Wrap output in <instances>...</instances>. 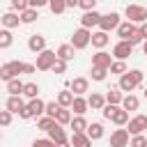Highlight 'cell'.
I'll list each match as a JSON object with an SVG mask.
<instances>
[{
  "instance_id": "74e56055",
  "label": "cell",
  "mask_w": 147,
  "mask_h": 147,
  "mask_svg": "<svg viewBox=\"0 0 147 147\" xmlns=\"http://www.w3.org/2000/svg\"><path fill=\"white\" fill-rule=\"evenodd\" d=\"M131 46H136V44H142L145 41V37H142V32H140V28H133V32L129 34V39H126Z\"/></svg>"
},
{
  "instance_id": "4fadbf2b",
  "label": "cell",
  "mask_w": 147,
  "mask_h": 147,
  "mask_svg": "<svg viewBox=\"0 0 147 147\" xmlns=\"http://www.w3.org/2000/svg\"><path fill=\"white\" fill-rule=\"evenodd\" d=\"M99 21H101V14L96 11V9H92V11H85L83 16H80V28H94V25H99Z\"/></svg>"
},
{
  "instance_id": "e0dca14e",
  "label": "cell",
  "mask_w": 147,
  "mask_h": 147,
  "mask_svg": "<svg viewBox=\"0 0 147 147\" xmlns=\"http://www.w3.org/2000/svg\"><path fill=\"white\" fill-rule=\"evenodd\" d=\"M108 41H110L108 32H103V30H99V32H92V46H96L99 51H103V48L108 46Z\"/></svg>"
},
{
  "instance_id": "bcb514c9",
  "label": "cell",
  "mask_w": 147,
  "mask_h": 147,
  "mask_svg": "<svg viewBox=\"0 0 147 147\" xmlns=\"http://www.w3.org/2000/svg\"><path fill=\"white\" fill-rule=\"evenodd\" d=\"M32 147H55V142L48 140V138H37V140L32 142Z\"/></svg>"
},
{
  "instance_id": "9f6ffc18",
  "label": "cell",
  "mask_w": 147,
  "mask_h": 147,
  "mask_svg": "<svg viewBox=\"0 0 147 147\" xmlns=\"http://www.w3.org/2000/svg\"><path fill=\"white\" fill-rule=\"evenodd\" d=\"M145 99H147V87H145Z\"/></svg>"
},
{
  "instance_id": "f6af8a7d",
  "label": "cell",
  "mask_w": 147,
  "mask_h": 147,
  "mask_svg": "<svg viewBox=\"0 0 147 147\" xmlns=\"http://www.w3.org/2000/svg\"><path fill=\"white\" fill-rule=\"evenodd\" d=\"M11 124V113L9 110H0V126H9Z\"/></svg>"
},
{
  "instance_id": "83f0119b",
  "label": "cell",
  "mask_w": 147,
  "mask_h": 147,
  "mask_svg": "<svg viewBox=\"0 0 147 147\" xmlns=\"http://www.w3.org/2000/svg\"><path fill=\"white\" fill-rule=\"evenodd\" d=\"M18 16H21V23H25V25H28V23H34V21L39 18V9L28 7V9H25V11H21Z\"/></svg>"
},
{
  "instance_id": "f35d334b",
  "label": "cell",
  "mask_w": 147,
  "mask_h": 147,
  "mask_svg": "<svg viewBox=\"0 0 147 147\" xmlns=\"http://www.w3.org/2000/svg\"><path fill=\"white\" fill-rule=\"evenodd\" d=\"M106 76H108V69L92 67V80H96V83H103V80H106Z\"/></svg>"
},
{
  "instance_id": "2e32d148",
  "label": "cell",
  "mask_w": 147,
  "mask_h": 147,
  "mask_svg": "<svg viewBox=\"0 0 147 147\" xmlns=\"http://www.w3.org/2000/svg\"><path fill=\"white\" fill-rule=\"evenodd\" d=\"M28 108H30L32 117H41V115L46 113V101H41L39 96H37V99H30V101H28Z\"/></svg>"
},
{
  "instance_id": "681fc988",
  "label": "cell",
  "mask_w": 147,
  "mask_h": 147,
  "mask_svg": "<svg viewBox=\"0 0 147 147\" xmlns=\"http://www.w3.org/2000/svg\"><path fill=\"white\" fill-rule=\"evenodd\" d=\"M18 117H21V119H30V117H32V113H30V108H28V103H25V106L21 108V113H18Z\"/></svg>"
},
{
  "instance_id": "f1b7e54d",
  "label": "cell",
  "mask_w": 147,
  "mask_h": 147,
  "mask_svg": "<svg viewBox=\"0 0 147 147\" xmlns=\"http://www.w3.org/2000/svg\"><path fill=\"white\" fill-rule=\"evenodd\" d=\"M23 106H25V103H23V99H21V96H9V99H7V110H9L11 115H14V113L18 115Z\"/></svg>"
},
{
  "instance_id": "44dd1931",
  "label": "cell",
  "mask_w": 147,
  "mask_h": 147,
  "mask_svg": "<svg viewBox=\"0 0 147 147\" xmlns=\"http://www.w3.org/2000/svg\"><path fill=\"white\" fill-rule=\"evenodd\" d=\"M129 110H124L122 106H117V110L113 113V117H110V122L113 124H117V126H124V124H129Z\"/></svg>"
},
{
  "instance_id": "d6a6232c",
  "label": "cell",
  "mask_w": 147,
  "mask_h": 147,
  "mask_svg": "<svg viewBox=\"0 0 147 147\" xmlns=\"http://www.w3.org/2000/svg\"><path fill=\"white\" fill-rule=\"evenodd\" d=\"M110 74H117V76H122V74H126L129 69H126V62L124 60H113V64H110V69H108Z\"/></svg>"
},
{
  "instance_id": "1f68e13d",
  "label": "cell",
  "mask_w": 147,
  "mask_h": 147,
  "mask_svg": "<svg viewBox=\"0 0 147 147\" xmlns=\"http://www.w3.org/2000/svg\"><path fill=\"white\" fill-rule=\"evenodd\" d=\"M11 44H14V34H11V30L2 28V30H0V48H9Z\"/></svg>"
},
{
  "instance_id": "7dc6e473",
  "label": "cell",
  "mask_w": 147,
  "mask_h": 147,
  "mask_svg": "<svg viewBox=\"0 0 147 147\" xmlns=\"http://www.w3.org/2000/svg\"><path fill=\"white\" fill-rule=\"evenodd\" d=\"M115 110H117V106H110V103H106V106H103V110H101V113H103V117H106V119H110V117H113V113H115Z\"/></svg>"
},
{
  "instance_id": "603a6c76",
  "label": "cell",
  "mask_w": 147,
  "mask_h": 147,
  "mask_svg": "<svg viewBox=\"0 0 147 147\" xmlns=\"http://www.w3.org/2000/svg\"><path fill=\"white\" fill-rule=\"evenodd\" d=\"M133 28H136V25H133L131 21H122V23L117 25V37H119V41H126L129 34L133 32Z\"/></svg>"
},
{
  "instance_id": "ba28073f",
  "label": "cell",
  "mask_w": 147,
  "mask_h": 147,
  "mask_svg": "<svg viewBox=\"0 0 147 147\" xmlns=\"http://www.w3.org/2000/svg\"><path fill=\"white\" fill-rule=\"evenodd\" d=\"M113 64V55L106 53V51H96L92 55V67H99V69H110Z\"/></svg>"
},
{
  "instance_id": "60d3db41",
  "label": "cell",
  "mask_w": 147,
  "mask_h": 147,
  "mask_svg": "<svg viewBox=\"0 0 147 147\" xmlns=\"http://www.w3.org/2000/svg\"><path fill=\"white\" fill-rule=\"evenodd\" d=\"M9 7H11V11H25L30 5H28V0H9Z\"/></svg>"
},
{
  "instance_id": "30bf717a",
  "label": "cell",
  "mask_w": 147,
  "mask_h": 147,
  "mask_svg": "<svg viewBox=\"0 0 147 147\" xmlns=\"http://www.w3.org/2000/svg\"><path fill=\"white\" fill-rule=\"evenodd\" d=\"M131 53H133V46H131L129 41H117V44L113 46V57H115V60H126Z\"/></svg>"
},
{
  "instance_id": "277c9868",
  "label": "cell",
  "mask_w": 147,
  "mask_h": 147,
  "mask_svg": "<svg viewBox=\"0 0 147 147\" xmlns=\"http://www.w3.org/2000/svg\"><path fill=\"white\" fill-rule=\"evenodd\" d=\"M55 60H57L55 51H48V48H46V51H41V53L37 55V64H34V67H37L39 71H51L53 64H55Z\"/></svg>"
},
{
  "instance_id": "8992f818",
  "label": "cell",
  "mask_w": 147,
  "mask_h": 147,
  "mask_svg": "<svg viewBox=\"0 0 147 147\" xmlns=\"http://www.w3.org/2000/svg\"><path fill=\"white\" fill-rule=\"evenodd\" d=\"M122 23L119 14L117 11H110V14H101V21H99V30L103 32H110V30H117V25Z\"/></svg>"
},
{
  "instance_id": "e575fe53",
  "label": "cell",
  "mask_w": 147,
  "mask_h": 147,
  "mask_svg": "<svg viewBox=\"0 0 147 147\" xmlns=\"http://www.w3.org/2000/svg\"><path fill=\"white\" fill-rule=\"evenodd\" d=\"M55 122L57 124H71V113H69V108H60L57 110V115H55Z\"/></svg>"
},
{
  "instance_id": "f5cc1de1",
  "label": "cell",
  "mask_w": 147,
  "mask_h": 147,
  "mask_svg": "<svg viewBox=\"0 0 147 147\" xmlns=\"http://www.w3.org/2000/svg\"><path fill=\"white\" fill-rule=\"evenodd\" d=\"M64 2H67V9L69 7H78V0H64Z\"/></svg>"
},
{
  "instance_id": "f907efd6",
  "label": "cell",
  "mask_w": 147,
  "mask_h": 147,
  "mask_svg": "<svg viewBox=\"0 0 147 147\" xmlns=\"http://www.w3.org/2000/svg\"><path fill=\"white\" fill-rule=\"evenodd\" d=\"M34 71H37V67H34V64H28V62H25V69H23V74H34Z\"/></svg>"
},
{
  "instance_id": "9c48e42d",
  "label": "cell",
  "mask_w": 147,
  "mask_h": 147,
  "mask_svg": "<svg viewBox=\"0 0 147 147\" xmlns=\"http://www.w3.org/2000/svg\"><path fill=\"white\" fill-rule=\"evenodd\" d=\"M110 147H129V131L126 129H115L110 133Z\"/></svg>"
},
{
  "instance_id": "52a82bcc",
  "label": "cell",
  "mask_w": 147,
  "mask_h": 147,
  "mask_svg": "<svg viewBox=\"0 0 147 147\" xmlns=\"http://www.w3.org/2000/svg\"><path fill=\"white\" fill-rule=\"evenodd\" d=\"M145 129H147V115H136V117H131L129 124H126L129 136H140Z\"/></svg>"
},
{
  "instance_id": "7c38bea8",
  "label": "cell",
  "mask_w": 147,
  "mask_h": 147,
  "mask_svg": "<svg viewBox=\"0 0 147 147\" xmlns=\"http://www.w3.org/2000/svg\"><path fill=\"white\" fill-rule=\"evenodd\" d=\"M69 90H71L76 96H83V94L90 90V80H87V78H83V76H78V78H74V80L69 83Z\"/></svg>"
},
{
  "instance_id": "ac0fdd59",
  "label": "cell",
  "mask_w": 147,
  "mask_h": 147,
  "mask_svg": "<svg viewBox=\"0 0 147 147\" xmlns=\"http://www.w3.org/2000/svg\"><path fill=\"white\" fill-rule=\"evenodd\" d=\"M74 53H76V48H74L71 44H62V46H57V51H55V55H57L60 60H64V62H71V60H74Z\"/></svg>"
},
{
  "instance_id": "7402d4cb",
  "label": "cell",
  "mask_w": 147,
  "mask_h": 147,
  "mask_svg": "<svg viewBox=\"0 0 147 147\" xmlns=\"http://www.w3.org/2000/svg\"><path fill=\"white\" fill-rule=\"evenodd\" d=\"M74 99H76V94H74L71 90H60V92H57V103H60L62 108H71Z\"/></svg>"
},
{
  "instance_id": "d4e9b609",
  "label": "cell",
  "mask_w": 147,
  "mask_h": 147,
  "mask_svg": "<svg viewBox=\"0 0 147 147\" xmlns=\"http://www.w3.org/2000/svg\"><path fill=\"white\" fill-rule=\"evenodd\" d=\"M87 119L83 117V115H76V117H71V129H74V133H85L87 131Z\"/></svg>"
},
{
  "instance_id": "816d5d0a",
  "label": "cell",
  "mask_w": 147,
  "mask_h": 147,
  "mask_svg": "<svg viewBox=\"0 0 147 147\" xmlns=\"http://www.w3.org/2000/svg\"><path fill=\"white\" fill-rule=\"evenodd\" d=\"M140 32H142V37L147 39V21H145V23H140Z\"/></svg>"
},
{
  "instance_id": "db71d44e",
  "label": "cell",
  "mask_w": 147,
  "mask_h": 147,
  "mask_svg": "<svg viewBox=\"0 0 147 147\" xmlns=\"http://www.w3.org/2000/svg\"><path fill=\"white\" fill-rule=\"evenodd\" d=\"M142 53H145V55H147V39H145V41H142Z\"/></svg>"
},
{
  "instance_id": "b9f144b4",
  "label": "cell",
  "mask_w": 147,
  "mask_h": 147,
  "mask_svg": "<svg viewBox=\"0 0 147 147\" xmlns=\"http://www.w3.org/2000/svg\"><path fill=\"white\" fill-rule=\"evenodd\" d=\"M60 108H62V106H60L57 101H48V103H46V113H44V115H48V117H53V119H55V115H57V110H60Z\"/></svg>"
},
{
  "instance_id": "4dcf8cb0",
  "label": "cell",
  "mask_w": 147,
  "mask_h": 147,
  "mask_svg": "<svg viewBox=\"0 0 147 147\" xmlns=\"http://www.w3.org/2000/svg\"><path fill=\"white\" fill-rule=\"evenodd\" d=\"M138 106H140V101H138V96H133V94H126L124 99H122V108L124 110H138Z\"/></svg>"
},
{
  "instance_id": "d6986e66",
  "label": "cell",
  "mask_w": 147,
  "mask_h": 147,
  "mask_svg": "<svg viewBox=\"0 0 147 147\" xmlns=\"http://www.w3.org/2000/svg\"><path fill=\"white\" fill-rule=\"evenodd\" d=\"M122 99H124V94L119 87H110L106 92V103H110V106H122Z\"/></svg>"
},
{
  "instance_id": "5bb4252c",
  "label": "cell",
  "mask_w": 147,
  "mask_h": 147,
  "mask_svg": "<svg viewBox=\"0 0 147 147\" xmlns=\"http://www.w3.org/2000/svg\"><path fill=\"white\" fill-rule=\"evenodd\" d=\"M28 48L32 51V53H41V51H46V37L44 34H30V39H28Z\"/></svg>"
},
{
  "instance_id": "8d00e7d4",
  "label": "cell",
  "mask_w": 147,
  "mask_h": 147,
  "mask_svg": "<svg viewBox=\"0 0 147 147\" xmlns=\"http://www.w3.org/2000/svg\"><path fill=\"white\" fill-rule=\"evenodd\" d=\"M53 124H55V119H53V117H48V115H41V117L37 119V129H41V131H48Z\"/></svg>"
},
{
  "instance_id": "c3c4849f",
  "label": "cell",
  "mask_w": 147,
  "mask_h": 147,
  "mask_svg": "<svg viewBox=\"0 0 147 147\" xmlns=\"http://www.w3.org/2000/svg\"><path fill=\"white\" fill-rule=\"evenodd\" d=\"M28 5H30L32 9H41V7L48 5V0H28Z\"/></svg>"
},
{
  "instance_id": "3957f363",
  "label": "cell",
  "mask_w": 147,
  "mask_h": 147,
  "mask_svg": "<svg viewBox=\"0 0 147 147\" xmlns=\"http://www.w3.org/2000/svg\"><path fill=\"white\" fill-rule=\"evenodd\" d=\"M90 44H92V30H87V28L74 30V34H71V46H74L76 51H83V48H87Z\"/></svg>"
},
{
  "instance_id": "ee69618b",
  "label": "cell",
  "mask_w": 147,
  "mask_h": 147,
  "mask_svg": "<svg viewBox=\"0 0 147 147\" xmlns=\"http://www.w3.org/2000/svg\"><path fill=\"white\" fill-rule=\"evenodd\" d=\"M78 7H80L83 11H92V9L96 7V0H78Z\"/></svg>"
},
{
  "instance_id": "11a10c76",
  "label": "cell",
  "mask_w": 147,
  "mask_h": 147,
  "mask_svg": "<svg viewBox=\"0 0 147 147\" xmlns=\"http://www.w3.org/2000/svg\"><path fill=\"white\" fill-rule=\"evenodd\" d=\"M55 147H71V142H62V145H55Z\"/></svg>"
},
{
  "instance_id": "ffe728a7",
  "label": "cell",
  "mask_w": 147,
  "mask_h": 147,
  "mask_svg": "<svg viewBox=\"0 0 147 147\" xmlns=\"http://www.w3.org/2000/svg\"><path fill=\"white\" fill-rule=\"evenodd\" d=\"M87 106H90L92 110H103V106H106V96L99 94V92H92V94L87 96Z\"/></svg>"
},
{
  "instance_id": "7a4b0ae2",
  "label": "cell",
  "mask_w": 147,
  "mask_h": 147,
  "mask_svg": "<svg viewBox=\"0 0 147 147\" xmlns=\"http://www.w3.org/2000/svg\"><path fill=\"white\" fill-rule=\"evenodd\" d=\"M23 69H25V62L11 60V62H7V64H2V67H0V78L9 83V80L18 78V74H23Z\"/></svg>"
},
{
  "instance_id": "4316f807",
  "label": "cell",
  "mask_w": 147,
  "mask_h": 147,
  "mask_svg": "<svg viewBox=\"0 0 147 147\" xmlns=\"http://www.w3.org/2000/svg\"><path fill=\"white\" fill-rule=\"evenodd\" d=\"M23 80H18V78H14V80H9L7 83V92H9V96H21L23 94Z\"/></svg>"
},
{
  "instance_id": "9a60e30c",
  "label": "cell",
  "mask_w": 147,
  "mask_h": 147,
  "mask_svg": "<svg viewBox=\"0 0 147 147\" xmlns=\"http://www.w3.org/2000/svg\"><path fill=\"white\" fill-rule=\"evenodd\" d=\"M18 23H21V16H18L16 11H7V14H2V16H0V25H2V28H7V30L18 28Z\"/></svg>"
},
{
  "instance_id": "8fae6325",
  "label": "cell",
  "mask_w": 147,
  "mask_h": 147,
  "mask_svg": "<svg viewBox=\"0 0 147 147\" xmlns=\"http://www.w3.org/2000/svg\"><path fill=\"white\" fill-rule=\"evenodd\" d=\"M46 133H48V140H53L55 145L69 142V140H67V133H64V129H62V124H57V122H55V124H53V126H51Z\"/></svg>"
},
{
  "instance_id": "cb8c5ba5",
  "label": "cell",
  "mask_w": 147,
  "mask_h": 147,
  "mask_svg": "<svg viewBox=\"0 0 147 147\" xmlns=\"http://www.w3.org/2000/svg\"><path fill=\"white\" fill-rule=\"evenodd\" d=\"M69 142H71V147H92V140L87 133H74Z\"/></svg>"
},
{
  "instance_id": "7bdbcfd3",
  "label": "cell",
  "mask_w": 147,
  "mask_h": 147,
  "mask_svg": "<svg viewBox=\"0 0 147 147\" xmlns=\"http://www.w3.org/2000/svg\"><path fill=\"white\" fill-rule=\"evenodd\" d=\"M51 71H53V74H64V71H67V62H64V60H60V57H57V60H55V64H53V69H51Z\"/></svg>"
},
{
  "instance_id": "d590c367",
  "label": "cell",
  "mask_w": 147,
  "mask_h": 147,
  "mask_svg": "<svg viewBox=\"0 0 147 147\" xmlns=\"http://www.w3.org/2000/svg\"><path fill=\"white\" fill-rule=\"evenodd\" d=\"M48 7L53 14H64L67 11V2L64 0H48Z\"/></svg>"
},
{
  "instance_id": "f546056e",
  "label": "cell",
  "mask_w": 147,
  "mask_h": 147,
  "mask_svg": "<svg viewBox=\"0 0 147 147\" xmlns=\"http://www.w3.org/2000/svg\"><path fill=\"white\" fill-rule=\"evenodd\" d=\"M87 108H90V106H87V99H83V96H76L74 103H71V110H74L76 115H85Z\"/></svg>"
},
{
  "instance_id": "484cf974",
  "label": "cell",
  "mask_w": 147,
  "mask_h": 147,
  "mask_svg": "<svg viewBox=\"0 0 147 147\" xmlns=\"http://www.w3.org/2000/svg\"><path fill=\"white\" fill-rule=\"evenodd\" d=\"M85 133L90 136V140H101V138H103V124L92 122V124L87 126V131H85Z\"/></svg>"
},
{
  "instance_id": "5b68a950",
  "label": "cell",
  "mask_w": 147,
  "mask_h": 147,
  "mask_svg": "<svg viewBox=\"0 0 147 147\" xmlns=\"http://www.w3.org/2000/svg\"><path fill=\"white\" fill-rule=\"evenodd\" d=\"M124 14H126V21H131V23H145L147 21V9L140 5H126Z\"/></svg>"
},
{
  "instance_id": "6f0895ef",
  "label": "cell",
  "mask_w": 147,
  "mask_h": 147,
  "mask_svg": "<svg viewBox=\"0 0 147 147\" xmlns=\"http://www.w3.org/2000/svg\"><path fill=\"white\" fill-rule=\"evenodd\" d=\"M0 140H2V133H0Z\"/></svg>"
},
{
  "instance_id": "ab89813d",
  "label": "cell",
  "mask_w": 147,
  "mask_h": 147,
  "mask_svg": "<svg viewBox=\"0 0 147 147\" xmlns=\"http://www.w3.org/2000/svg\"><path fill=\"white\" fill-rule=\"evenodd\" d=\"M129 147H147V136H131L129 140Z\"/></svg>"
},
{
  "instance_id": "836d02e7",
  "label": "cell",
  "mask_w": 147,
  "mask_h": 147,
  "mask_svg": "<svg viewBox=\"0 0 147 147\" xmlns=\"http://www.w3.org/2000/svg\"><path fill=\"white\" fill-rule=\"evenodd\" d=\"M23 94H25L28 99H37V96H39V85H37V83H25V85H23Z\"/></svg>"
},
{
  "instance_id": "6da1fadb",
  "label": "cell",
  "mask_w": 147,
  "mask_h": 147,
  "mask_svg": "<svg viewBox=\"0 0 147 147\" xmlns=\"http://www.w3.org/2000/svg\"><path fill=\"white\" fill-rule=\"evenodd\" d=\"M140 83H142V71H140V69H131V71H126V74L119 76V85H117V87H119L122 92L131 94Z\"/></svg>"
}]
</instances>
